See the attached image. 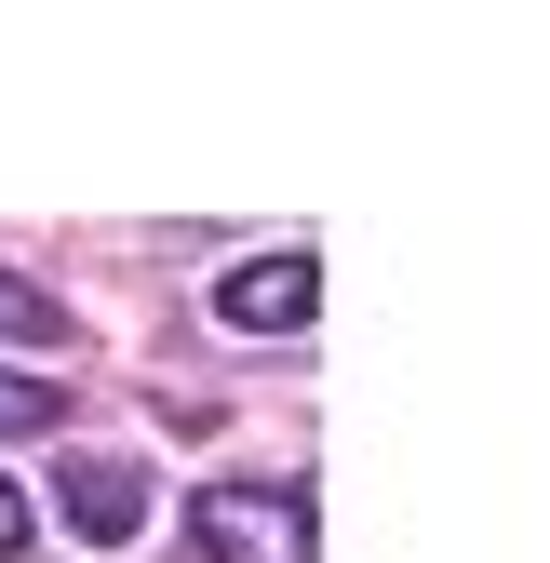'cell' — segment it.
<instances>
[{
	"mask_svg": "<svg viewBox=\"0 0 550 563\" xmlns=\"http://www.w3.org/2000/svg\"><path fill=\"white\" fill-rule=\"evenodd\" d=\"M188 550L201 563H309V483H201Z\"/></svg>",
	"mask_w": 550,
	"mask_h": 563,
	"instance_id": "6da1fadb",
	"label": "cell"
},
{
	"mask_svg": "<svg viewBox=\"0 0 550 563\" xmlns=\"http://www.w3.org/2000/svg\"><path fill=\"white\" fill-rule=\"evenodd\" d=\"M309 309H322V255H296V242L216 282V322H229V335H296Z\"/></svg>",
	"mask_w": 550,
	"mask_h": 563,
	"instance_id": "7a4b0ae2",
	"label": "cell"
},
{
	"mask_svg": "<svg viewBox=\"0 0 550 563\" xmlns=\"http://www.w3.org/2000/svg\"><path fill=\"white\" fill-rule=\"evenodd\" d=\"M54 510H67V537L121 550L134 523H148V456H67L54 470Z\"/></svg>",
	"mask_w": 550,
	"mask_h": 563,
	"instance_id": "3957f363",
	"label": "cell"
},
{
	"mask_svg": "<svg viewBox=\"0 0 550 563\" xmlns=\"http://www.w3.org/2000/svg\"><path fill=\"white\" fill-rule=\"evenodd\" d=\"M67 430V389L41 363H0V443H54Z\"/></svg>",
	"mask_w": 550,
	"mask_h": 563,
	"instance_id": "277c9868",
	"label": "cell"
},
{
	"mask_svg": "<svg viewBox=\"0 0 550 563\" xmlns=\"http://www.w3.org/2000/svg\"><path fill=\"white\" fill-rule=\"evenodd\" d=\"M0 335H14V349H67V309L41 296L28 268H0Z\"/></svg>",
	"mask_w": 550,
	"mask_h": 563,
	"instance_id": "5b68a950",
	"label": "cell"
},
{
	"mask_svg": "<svg viewBox=\"0 0 550 563\" xmlns=\"http://www.w3.org/2000/svg\"><path fill=\"white\" fill-rule=\"evenodd\" d=\"M28 537H41V510H28V497H14V483H0V563H14V550H28Z\"/></svg>",
	"mask_w": 550,
	"mask_h": 563,
	"instance_id": "8992f818",
	"label": "cell"
}]
</instances>
